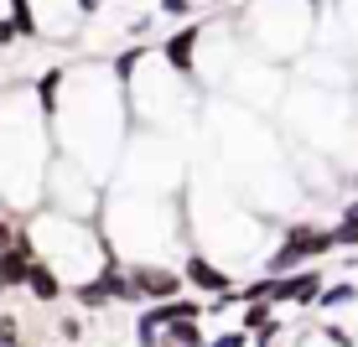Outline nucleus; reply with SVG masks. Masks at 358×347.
Here are the masks:
<instances>
[{"mask_svg": "<svg viewBox=\"0 0 358 347\" xmlns=\"http://www.w3.org/2000/svg\"><path fill=\"white\" fill-rule=\"evenodd\" d=\"M130 270V290H135V301L141 306H151V301H171V295H182V270H171V265H151V259H135Z\"/></svg>", "mask_w": 358, "mask_h": 347, "instance_id": "7ed1b4c3", "label": "nucleus"}, {"mask_svg": "<svg viewBox=\"0 0 358 347\" xmlns=\"http://www.w3.org/2000/svg\"><path fill=\"white\" fill-rule=\"evenodd\" d=\"M10 21L21 27V36H42V27H36V10H31V0H10Z\"/></svg>", "mask_w": 358, "mask_h": 347, "instance_id": "9d476101", "label": "nucleus"}, {"mask_svg": "<svg viewBox=\"0 0 358 347\" xmlns=\"http://www.w3.org/2000/svg\"><path fill=\"white\" fill-rule=\"evenodd\" d=\"M63 83H68V73H63V68H47L42 78L31 83V89H36V109H42V119H47V125H52V119L63 115Z\"/></svg>", "mask_w": 358, "mask_h": 347, "instance_id": "6e6552de", "label": "nucleus"}, {"mask_svg": "<svg viewBox=\"0 0 358 347\" xmlns=\"http://www.w3.org/2000/svg\"><path fill=\"white\" fill-rule=\"evenodd\" d=\"M16 42H21V27L10 16H0V47H16Z\"/></svg>", "mask_w": 358, "mask_h": 347, "instance_id": "dca6fc26", "label": "nucleus"}, {"mask_svg": "<svg viewBox=\"0 0 358 347\" xmlns=\"http://www.w3.org/2000/svg\"><path fill=\"white\" fill-rule=\"evenodd\" d=\"M208 347H255V332H250V327H244V321H239V327L218 332V337L208 342Z\"/></svg>", "mask_w": 358, "mask_h": 347, "instance_id": "ddd939ff", "label": "nucleus"}, {"mask_svg": "<svg viewBox=\"0 0 358 347\" xmlns=\"http://www.w3.org/2000/svg\"><path fill=\"white\" fill-rule=\"evenodd\" d=\"M197 42H203V21H187L182 31H171L166 42H162V63L171 73H182V78H192V68H197Z\"/></svg>", "mask_w": 358, "mask_h": 347, "instance_id": "20e7f679", "label": "nucleus"}, {"mask_svg": "<svg viewBox=\"0 0 358 347\" xmlns=\"http://www.w3.org/2000/svg\"><path fill=\"white\" fill-rule=\"evenodd\" d=\"M275 337H280V321H275V316H270V321H265V327H260V332H255V347H275Z\"/></svg>", "mask_w": 358, "mask_h": 347, "instance_id": "2eb2a0df", "label": "nucleus"}, {"mask_svg": "<svg viewBox=\"0 0 358 347\" xmlns=\"http://www.w3.org/2000/svg\"><path fill=\"white\" fill-rule=\"evenodd\" d=\"M353 192H358V171H353Z\"/></svg>", "mask_w": 358, "mask_h": 347, "instance_id": "5701e85b", "label": "nucleus"}, {"mask_svg": "<svg viewBox=\"0 0 358 347\" xmlns=\"http://www.w3.org/2000/svg\"><path fill=\"white\" fill-rule=\"evenodd\" d=\"M353 301H358V285L353 280H338V285H327V290H322L317 311H343V306H353Z\"/></svg>", "mask_w": 358, "mask_h": 347, "instance_id": "1a4fd4ad", "label": "nucleus"}, {"mask_svg": "<svg viewBox=\"0 0 358 347\" xmlns=\"http://www.w3.org/2000/svg\"><path fill=\"white\" fill-rule=\"evenodd\" d=\"M327 290L322 270L306 265V270H291V275H280V306H317Z\"/></svg>", "mask_w": 358, "mask_h": 347, "instance_id": "39448f33", "label": "nucleus"}, {"mask_svg": "<svg viewBox=\"0 0 358 347\" xmlns=\"http://www.w3.org/2000/svg\"><path fill=\"white\" fill-rule=\"evenodd\" d=\"M182 275H187V285H197V290H208V295L239 290V285H234V275H229V270H218L208 254H187V259H182Z\"/></svg>", "mask_w": 358, "mask_h": 347, "instance_id": "423d86ee", "label": "nucleus"}, {"mask_svg": "<svg viewBox=\"0 0 358 347\" xmlns=\"http://www.w3.org/2000/svg\"><path fill=\"white\" fill-rule=\"evenodd\" d=\"M338 228H317V223H296L286 228V239H280L275 254H265V275H291V270H306L317 265L322 254H338Z\"/></svg>", "mask_w": 358, "mask_h": 347, "instance_id": "f257e3e1", "label": "nucleus"}, {"mask_svg": "<svg viewBox=\"0 0 358 347\" xmlns=\"http://www.w3.org/2000/svg\"><path fill=\"white\" fill-rule=\"evenodd\" d=\"M36 259H42V249H36V228L21 223L16 239L0 249V290H27V275H31Z\"/></svg>", "mask_w": 358, "mask_h": 347, "instance_id": "f03ea898", "label": "nucleus"}, {"mask_svg": "<svg viewBox=\"0 0 358 347\" xmlns=\"http://www.w3.org/2000/svg\"><path fill=\"white\" fill-rule=\"evenodd\" d=\"M0 347H27V342H21V332H0Z\"/></svg>", "mask_w": 358, "mask_h": 347, "instance_id": "aec40b11", "label": "nucleus"}, {"mask_svg": "<svg viewBox=\"0 0 358 347\" xmlns=\"http://www.w3.org/2000/svg\"><path fill=\"white\" fill-rule=\"evenodd\" d=\"M162 10H166V16H177V21H187L192 16V0H162Z\"/></svg>", "mask_w": 358, "mask_h": 347, "instance_id": "f3484780", "label": "nucleus"}, {"mask_svg": "<svg viewBox=\"0 0 358 347\" xmlns=\"http://www.w3.org/2000/svg\"><path fill=\"white\" fill-rule=\"evenodd\" d=\"M16 228H21V223H16V218H10V213H0V249H6V244H10V239H16Z\"/></svg>", "mask_w": 358, "mask_h": 347, "instance_id": "a211bd4d", "label": "nucleus"}, {"mask_svg": "<svg viewBox=\"0 0 358 347\" xmlns=\"http://www.w3.org/2000/svg\"><path fill=\"white\" fill-rule=\"evenodd\" d=\"M63 290H68V275L52 265V259H36L31 275H27V295L36 306H57V301H63Z\"/></svg>", "mask_w": 358, "mask_h": 347, "instance_id": "0eeeda50", "label": "nucleus"}, {"mask_svg": "<svg viewBox=\"0 0 358 347\" xmlns=\"http://www.w3.org/2000/svg\"><path fill=\"white\" fill-rule=\"evenodd\" d=\"M332 228H338V244H343V249H358V213H348V207H343Z\"/></svg>", "mask_w": 358, "mask_h": 347, "instance_id": "f8f14e48", "label": "nucleus"}, {"mask_svg": "<svg viewBox=\"0 0 358 347\" xmlns=\"http://www.w3.org/2000/svg\"><path fill=\"white\" fill-rule=\"evenodd\" d=\"M99 6H104V0H78V10H83V16H99Z\"/></svg>", "mask_w": 358, "mask_h": 347, "instance_id": "412c9836", "label": "nucleus"}, {"mask_svg": "<svg viewBox=\"0 0 358 347\" xmlns=\"http://www.w3.org/2000/svg\"><path fill=\"white\" fill-rule=\"evenodd\" d=\"M57 337H63V342H83V316L63 311V316H57Z\"/></svg>", "mask_w": 358, "mask_h": 347, "instance_id": "4468645a", "label": "nucleus"}, {"mask_svg": "<svg viewBox=\"0 0 358 347\" xmlns=\"http://www.w3.org/2000/svg\"><path fill=\"white\" fill-rule=\"evenodd\" d=\"M0 332H21V321L10 316V311H0Z\"/></svg>", "mask_w": 358, "mask_h": 347, "instance_id": "6ab92c4d", "label": "nucleus"}, {"mask_svg": "<svg viewBox=\"0 0 358 347\" xmlns=\"http://www.w3.org/2000/svg\"><path fill=\"white\" fill-rule=\"evenodd\" d=\"M301 6H322V0H301Z\"/></svg>", "mask_w": 358, "mask_h": 347, "instance_id": "4be33fe9", "label": "nucleus"}, {"mask_svg": "<svg viewBox=\"0 0 358 347\" xmlns=\"http://www.w3.org/2000/svg\"><path fill=\"white\" fill-rule=\"evenodd\" d=\"M270 316H275V301H244V316H239V321H244L250 332H260Z\"/></svg>", "mask_w": 358, "mask_h": 347, "instance_id": "9b49d317", "label": "nucleus"}]
</instances>
